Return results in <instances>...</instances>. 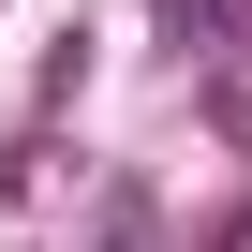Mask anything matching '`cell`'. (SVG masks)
Segmentation results:
<instances>
[{"label":"cell","instance_id":"1","mask_svg":"<svg viewBox=\"0 0 252 252\" xmlns=\"http://www.w3.org/2000/svg\"><path fill=\"white\" fill-rule=\"evenodd\" d=\"M149 15H163L178 60H222V45H237V0H149Z\"/></svg>","mask_w":252,"mask_h":252}]
</instances>
